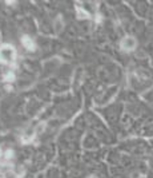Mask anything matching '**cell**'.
Returning a JSON list of instances; mask_svg holds the SVG:
<instances>
[{"mask_svg":"<svg viewBox=\"0 0 153 178\" xmlns=\"http://www.w3.org/2000/svg\"><path fill=\"white\" fill-rule=\"evenodd\" d=\"M16 58V51L11 44H3L0 47V62L2 63H12Z\"/></svg>","mask_w":153,"mask_h":178,"instance_id":"6da1fadb","label":"cell"},{"mask_svg":"<svg viewBox=\"0 0 153 178\" xmlns=\"http://www.w3.org/2000/svg\"><path fill=\"white\" fill-rule=\"evenodd\" d=\"M136 47V39L133 36H126L121 40V48L125 50V51H130Z\"/></svg>","mask_w":153,"mask_h":178,"instance_id":"7a4b0ae2","label":"cell"},{"mask_svg":"<svg viewBox=\"0 0 153 178\" xmlns=\"http://www.w3.org/2000/svg\"><path fill=\"white\" fill-rule=\"evenodd\" d=\"M22 44L24 46V48H27L28 51H33L35 50L33 40L31 39V36H28V35H23L22 36Z\"/></svg>","mask_w":153,"mask_h":178,"instance_id":"3957f363","label":"cell"},{"mask_svg":"<svg viewBox=\"0 0 153 178\" xmlns=\"http://www.w3.org/2000/svg\"><path fill=\"white\" fill-rule=\"evenodd\" d=\"M6 153H7V154H6L7 158H11V157H12V150H7Z\"/></svg>","mask_w":153,"mask_h":178,"instance_id":"277c9868","label":"cell"},{"mask_svg":"<svg viewBox=\"0 0 153 178\" xmlns=\"http://www.w3.org/2000/svg\"><path fill=\"white\" fill-rule=\"evenodd\" d=\"M12 81L13 79V74H7V76H6V81Z\"/></svg>","mask_w":153,"mask_h":178,"instance_id":"5b68a950","label":"cell"},{"mask_svg":"<svg viewBox=\"0 0 153 178\" xmlns=\"http://www.w3.org/2000/svg\"><path fill=\"white\" fill-rule=\"evenodd\" d=\"M0 157H2V149H0Z\"/></svg>","mask_w":153,"mask_h":178,"instance_id":"8992f818","label":"cell"}]
</instances>
